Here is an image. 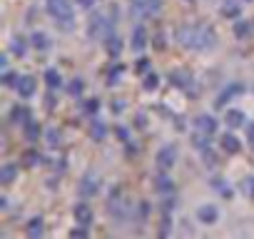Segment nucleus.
<instances>
[{
  "mask_svg": "<svg viewBox=\"0 0 254 239\" xmlns=\"http://www.w3.org/2000/svg\"><path fill=\"white\" fill-rule=\"evenodd\" d=\"M175 38H177V43H180L182 48L194 50V53H207V50H212L214 43H217L214 30H212L209 25H204V23H185V25L177 28Z\"/></svg>",
  "mask_w": 254,
  "mask_h": 239,
  "instance_id": "f257e3e1",
  "label": "nucleus"
},
{
  "mask_svg": "<svg viewBox=\"0 0 254 239\" xmlns=\"http://www.w3.org/2000/svg\"><path fill=\"white\" fill-rule=\"evenodd\" d=\"M115 23H117V8L112 5L110 13H92L90 23H87V35L92 40H107V35L115 33Z\"/></svg>",
  "mask_w": 254,
  "mask_h": 239,
  "instance_id": "f03ea898",
  "label": "nucleus"
},
{
  "mask_svg": "<svg viewBox=\"0 0 254 239\" xmlns=\"http://www.w3.org/2000/svg\"><path fill=\"white\" fill-rule=\"evenodd\" d=\"M48 13L53 15V20L60 30L75 28V10H72L70 0H48Z\"/></svg>",
  "mask_w": 254,
  "mask_h": 239,
  "instance_id": "7ed1b4c3",
  "label": "nucleus"
},
{
  "mask_svg": "<svg viewBox=\"0 0 254 239\" xmlns=\"http://www.w3.org/2000/svg\"><path fill=\"white\" fill-rule=\"evenodd\" d=\"M130 10L135 18H155L162 10V0H132Z\"/></svg>",
  "mask_w": 254,
  "mask_h": 239,
  "instance_id": "20e7f679",
  "label": "nucleus"
},
{
  "mask_svg": "<svg viewBox=\"0 0 254 239\" xmlns=\"http://www.w3.org/2000/svg\"><path fill=\"white\" fill-rule=\"evenodd\" d=\"M97 192H100V179H97V175H95V172H85L82 179H80L77 194H80L82 199H92Z\"/></svg>",
  "mask_w": 254,
  "mask_h": 239,
  "instance_id": "39448f33",
  "label": "nucleus"
},
{
  "mask_svg": "<svg viewBox=\"0 0 254 239\" xmlns=\"http://www.w3.org/2000/svg\"><path fill=\"white\" fill-rule=\"evenodd\" d=\"M107 209H110V214H112L115 222H125L127 217H130V204H127V199L117 197V192H115L112 199L107 202Z\"/></svg>",
  "mask_w": 254,
  "mask_h": 239,
  "instance_id": "423d86ee",
  "label": "nucleus"
},
{
  "mask_svg": "<svg viewBox=\"0 0 254 239\" xmlns=\"http://www.w3.org/2000/svg\"><path fill=\"white\" fill-rule=\"evenodd\" d=\"M157 170H165V172H170L172 167H175V162H177V150H175V145H165V147H160V152H157Z\"/></svg>",
  "mask_w": 254,
  "mask_h": 239,
  "instance_id": "0eeeda50",
  "label": "nucleus"
},
{
  "mask_svg": "<svg viewBox=\"0 0 254 239\" xmlns=\"http://www.w3.org/2000/svg\"><path fill=\"white\" fill-rule=\"evenodd\" d=\"M242 92H244V85H237V82H234V85H227V87H224V90L217 95L214 107H217V110H219V107H224V105H227L234 95H242Z\"/></svg>",
  "mask_w": 254,
  "mask_h": 239,
  "instance_id": "6e6552de",
  "label": "nucleus"
},
{
  "mask_svg": "<svg viewBox=\"0 0 254 239\" xmlns=\"http://www.w3.org/2000/svg\"><path fill=\"white\" fill-rule=\"evenodd\" d=\"M197 219H199L202 224H214V222L219 219V209H217L214 204H199V207H197Z\"/></svg>",
  "mask_w": 254,
  "mask_h": 239,
  "instance_id": "1a4fd4ad",
  "label": "nucleus"
},
{
  "mask_svg": "<svg viewBox=\"0 0 254 239\" xmlns=\"http://www.w3.org/2000/svg\"><path fill=\"white\" fill-rule=\"evenodd\" d=\"M194 127H197V130H202V132H207V135H214V132H217V127H219V122H217V120H214L212 115H197Z\"/></svg>",
  "mask_w": 254,
  "mask_h": 239,
  "instance_id": "9d476101",
  "label": "nucleus"
},
{
  "mask_svg": "<svg viewBox=\"0 0 254 239\" xmlns=\"http://www.w3.org/2000/svg\"><path fill=\"white\" fill-rule=\"evenodd\" d=\"M15 90H18V95H20L23 100H28V97H33V95H35V80H33L30 75H23V77L18 80Z\"/></svg>",
  "mask_w": 254,
  "mask_h": 239,
  "instance_id": "9b49d317",
  "label": "nucleus"
},
{
  "mask_svg": "<svg viewBox=\"0 0 254 239\" xmlns=\"http://www.w3.org/2000/svg\"><path fill=\"white\" fill-rule=\"evenodd\" d=\"M219 147H222L227 155H237V152L242 150V142H239L232 132H227V135H222V137H219Z\"/></svg>",
  "mask_w": 254,
  "mask_h": 239,
  "instance_id": "f8f14e48",
  "label": "nucleus"
},
{
  "mask_svg": "<svg viewBox=\"0 0 254 239\" xmlns=\"http://www.w3.org/2000/svg\"><path fill=\"white\" fill-rule=\"evenodd\" d=\"M10 120L15 125H28L30 120H33V115H30V110L25 107V105H15L13 110H10Z\"/></svg>",
  "mask_w": 254,
  "mask_h": 239,
  "instance_id": "ddd939ff",
  "label": "nucleus"
},
{
  "mask_svg": "<svg viewBox=\"0 0 254 239\" xmlns=\"http://www.w3.org/2000/svg\"><path fill=\"white\" fill-rule=\"evenodd\" d=\"M219 13H222L224 18H229V20H239V15H242V5H239V0H224Z\"/></svg>",
  "mask_w": 254,
  "mask_h": 239,
  "instance_id": "4468645a",
  "label": "nucleus"
},
{
  "mask_svg": "<svg viewBox=\"0 0 254 239\" xmlns=\"http://www.w3.org/2000/svg\"><path fill=\"white\" fill-rule=\"evenodd\" d=\"M170 82H172L175 87L187 90V87L192 85V75H190L187 70H172V72H170Z\"/></svg>",
  "mask_w": 254,
  "mask_h": 239,
  "instance_id": "2eb2a0df",
  "label": "nucleus"
},
{
  "mask_svg": "<svg viewBox=\"0 0 254 239\" xmlns=\"http://www.w3.org/2000/svg\"><path fill=\"white\" fill-rule=\"evenodd\" d=\"M145 45H147V30H145V25H137L132 30V50L135 53H142Z\"/></svg>",
  "mask_w": 254,
  "mask_h": 239,
  "instance_id": "dca6fc26",
  "label": "nucleus"
},
{
  "mask_svg": "<svg viewBox=\"0 0 254 239\" xmlns=\"http://www.w3.org/2000/svg\"><path fill=\"white\" fill-rule=\"evenodd\" d=\"M155 187H157V192H160V194H172V192H175V182L170 179V175H167L165 170H160Z\"/></svg>",
  "mask_w": 254,
  "mask_h": 239,
  "instance_id": "f3484780",
  "label": "nucleus"
},
{
  "mask_svg": "<svg viewBox=\"0 0 254 239\" xmlns=\"http://www.w3.org/2000/svg\"><path fill=\"white\" fill-rule=\"evenodd\" d=\"M75 219H77V224H85V227L92 222V209H90L87 202H77L75 204Z\"/></svg>",
  "mask_w": 254,
  "mask_h": 239,
  "instance_id": "a211bd4d",
  "label": "nucleus"
},
{
  "mask_svg": "<svg viewBox=\"0 0 254 239\" xmlns=\"http://www.w3.org/2000/svg\"><path fill=\"white\" fill-rule=\"evenodd\" d=\"M15 177H18V165L5 162L3 167H0V182H3V184H13Z\"/></svg>",
  "mask_w": 254,
  "mask_h": 239,
  "instance_id": "6ab92c4d",
  "label": "nucleus"
},
{
  "mask_svg": "<svg viewBox=\"0 0 254 239\" xmlns=\"http://www.w3.org/2000/svg\"><path fill=\"white\" fill-rule=\"evenodd\" d=\"M105 50H107V55L110 58H120V53H122V40L112 33V35H107V40H105Z\"/></svg>",
  "mask_w": 254,
  "mask_h": 239,
  "instance_id": "aec40b11",
  "label": "nucleus"
},
{
  "mask_svg": "<svg viewBox=\"0 0 254 239\" xmlns=\"http://www.w3.org/2000/svg\"><path fill=\"white\" fill-rule=\"evenodd\" d=\"M25 229H28V237H30V239H40L43 232H45V227H43V217H30Z\"/></svg>",
  "mask_w": 254,
  "mask_h": 239,
  "instance_id": "412c9836",
  "label": "nucleus"
},
{
  "mask_svg": "<svg viewBox=\"0 0 254 239\" xmlns=\"http://www.w3.org/2000/svg\"><path fill=\"white\" fill-rule=\"evenodd\" d=\"M90 137L95 140V142H102L105 137H107V125L102 122V120H92V125H90Z\"/></svg>",
  "mask_w": 254,
  "mask_h": 239,
  "instance_id": "4be33fe9",
  "label": "nucleus"
},
{
  "mask_svg": "<svg viewBox=\"0 0 254 239\" xmlns=\"http://www.w3.org/2000/svg\"><path fill=\"white\" fill-rule=\"evenodd\" d=\"M30 45L38 50V53H48L50 50V38L45 35V33H33V38H30Z\"/></svg>",
  "mask_w": 254,
  "mask_h": 239,
  "instance_id": "5701e85b",
  "label": "nucleus"
},
{
  "mask_svg": "<svg viewBox=\"0 0 254 239\" xmlns=\"http://www.w3.org/2000/svg\"><path fill=\"white\" fill-rule=\"evenodd\" d=\"M224 122H227V127H242L244 125V112L242 110H229L227 115H224Z\"/></svg>",
  "mask_w": 254,
  "mask_h": 239,
  "instance_id": "b1692460",
  "label": "nucleus"
},
{
  "mask_svg": "<svg viewBox=\"0 0 254 239\" xmlns=\"http://www.w3.org/2000/svg\"><path fill=\"white\" fill-rule=\"evenodd\" d=\"M28 48H30V43L25 38H13L10 40V53L18 55V58H25L28 55Z\"/></svg>",
  "mask_w": 254,
  "mask_h": 239,
  "instance_id": "393cba45",
  "label": "nucleus"
},
{
  "mask_svg": "<svg viewBox=\"0 0 254 239\" xmlns=\"http://www.w3.org/2000/svg\"><path fill=\"white\" fill-rule=\"evenodd\" d=\"M122 72H125V65H122V62H112V65H110V70H107V85H110V87H115V85L120 82Z\"/></svg>",
  "mask_w": 254,
  "mask_h": 239,
  "instance_id": "a878e982",
  "label": "nucleus"
},
{
  "mask_svg": "<svg viewBox=\"0 0 254 239\" xmlns=\"http://www.w3.org/2000/svg\"><path fill=\"white\" fill-rule=\"evenodd\" d=\"M45 85H48L50 90H58V87L63 85V75H60V70L48 67V70H45Z\"/></svg>",
  "mask_w": 254,
  "mask_h": 239,
  "instance_id": "bb28decb",
  "label": "nucleus"
},
{
  "mask_svg": "<svg viewBox=\"0 0 254 239\" xmlns=\"http://www.w3.org/2000/svg\"><path fill=\"white\" fill-rule=\"evenodd\" d=\"M252 28H254V25H249L247 20H237L232 30H234V38H237V40H247V38L252 35Z\"/></svg>",
  "mask_w": 254,
  "mask_h": 239,
  "instance_id": "cd10ccee",
  "label": "nucleus"
},
{
  "mask_svg": "<svg viewBox=\"0 0 254 239\" xmlns=\"http://www.w3.org/2000/svg\"><path fill=\"white\" fill-rule=\"evenodd\" d=\"M23 132H25V140L28 142H38L40 140V125L35 122V120H30L28 125H23Z\"/></svg>",
  "mask_w": 254,
  "mask_h": 239,
  "instance_id": "c85d7f7f",
  "label": "nucleus"
},
{
  "mask_svg": "<svg viewBox=\"0 0 254 239\" xmlns=\"http://www.w3.org/2000/svg\"><path fill=\"white\" fill-rule=\"evenodd\" d=\"M192 145L199 150V152H207V150H212V142H209V135L207 132H202V130H197V135H194V140H192Z\"/></svg>",
  "mask_w": 254,
  "mask_h": 239,
  "instance_id": "c756f323",
  "label": "nucleus"
},
{
  "mask_svg": "<svg viewBox=\"0 0 254 239\" xmlns=\"http://www.w3.org/2000/svg\"><path fill=\"white\" fill-rule=\"evenodd\" d=\"M45 142H48L50 147H58V145H60V130H58V127H48V130H45Z\"/></svg>",
  "mask_w": 254,
  "mask_h": 239,
  "instance_id": "7c9ffc66",
  "label": "nucleus"
},
{
  "mask_svg": "<svg viewBox=\"0 0 254 239\" xmlns=\"http://www.w3.org/2000/svg\"><path fill=\"white\" fill-rule=\"evenodd\" d=\"M67 92H70L72 97H80V95L85 92V82H82L80 77H75V80H72V82L67 85Z\"/></svg>",
  "mask_w": 254,
  "mask_h": 239,
  "instance_id": "2f4dec72",
  "label": "nucleus"
},
{
  "mask_svg": "<svg viewBox=\"0 0 254 239\" xmlns=\"http://www.w3.org/2000/svg\"><path fill=\"white\" fill-rule=\"evenodd\" d=\"M142 85H145V90H150V92H152V90H157V85H160V77H157V75H152V72H147Z\"/></svg>",
  "mask_w": 254,
  "mask_h": 239,
  "instance_id": "473e14b6",
  "label": "nucleus"
},
{
  "mask_svg": "<svg viewBox=\"0 0 254 239\" xmlns=\"http://www.w3.org/2000/svg\"><path fill=\"white\" fill-rule=\"evenodd\" d=\"M18 80H20V77H15V72L3 70V85H5V87H15V85H18Z\"/></svg>",
  "mask_w": 254,
  "mask_h": 239,
  "instance_id": "72a5a7b5",
  "label": "nucleus"
},
{
  "mask_svg": "<svg viewBox=\"0 0 254 239\" xmlns=\"http://www.w3.org/2000/svg\"><path fill=\"white\" fill-rule=\"evenodd\" d=\"M82 110H85L87 115H97V110H100V100H85V102H82Z\"/></svg>",
  "mask_w": 254,
  "mask_h": 239,
  "instance_id": "f704fd0d",
  "label": "nucleus"
},
{
  "mask_svg": "<svg viewBox=\"0 0 254 239\" xmlns=\"http://www.w3.org/2000/svg\"><path fill=\"white\" fill-rule=\"evenodd\" d=\"M25 160H28V165H40V162H48L45 157H40V152H35V150H28L25 152Z\"/></svg>",
  "mask_w": 254,
  "mask_h": 239,
  "instance_id": "c9c22d12",
  "label": "nucleus"
},
{
  "mask_svg": "<svg viewBox=\"0 0 254 239\" xmlns=\"http://www.w3.org/2000/svg\"><path fill=\"white\" fill-rule=\"evenodd\" d=\"M242 192H244L249 199H254V177H247V179L242 182Z\"/></svg>",
  "mask_w": 254,
  "mask_h": 239,
  "instance_id": "e433bc0d",
  "label": "nucleus"
},
{
  "mask_svg": "<svg viewBox=\"0 0 254 239\" xmlns=\"http://www.w3.org/2000/svg\"><path fill=\"white\" fill-rule=\"evenodd\" d=\"M135 67H137V72H140V75H147V72H150V60H147V58H140Z\"/></svg>",
  "mask_w": 254,
  "mask_h": 239,
  "instance_id": "4c0bfd02",
  "label": "nucleus"
},
{
  "mask_svg": "<svg viewBox=\"0 0 254 239\" xmlns=\"http://www.w3.org/2000/svg\"><path fill=\"white\" fill-rule=\"evenodd\" d=\"M212 187H214V189H217V192H222V194H224V197H232V189H229V187H227V184H224V182H222V179H219V182H217V179H214V182H212Z\"/></svg>",
  "mask_w": 254,
  "mask_h": 239,
  "instance_id": "58836bf2",
  "label": "nucleus"
},
{
  "mask_svg": "<svg viewBox=\"0 0 254 239\" xmlns=\"http://www.w3.org/2000/svg\"><path fill=\"white\" fill-rule=\"evenodd\" d=\"M117 137H120V142H130V130H127V127H122V125H117Z\"/></svg>",
  "mask_w": 254,
  "mask_h": 239,
  "instance_id": "ea45409f",
  "label": "nucleus"
},
{
  "mask_svg": "<svg viewBox=\"0 0 254 239\" xmlns=\"http://www.w3.org/2000/svg\"><path fill=\"white\" fill-rule=\"evenodd\" d=\"M70 237H80V239H85V237H87V227H85V224L75 227V229L70 232Z\"/></svg>",
  "mask_w": 254,
  "mask_h": 239,
  "instance_id": "a19ab883",
  "label": "nucleus"
},
{
  "mask_svg": "<svg viewBox=\"0 0 254 239\" xmlns=\"http://www.w3.org/2000/svg\"><path fill=\"white\" fill-rule=\"evenodd\" d=\"M155 48H157V50H162V48H165V35H162V33H157V35H155Z\"/></svg>",
  "mask_w": 254,
  "mask_h": 239,
  "instance_id": "79ce46f5",
  "label": "nucleus"
},
{
  "mask_svg": "<svg viewBox=\"0 0 254 239\" xmlns=\"http://www.w3.org/2000/svg\"><path fill=\"white\" fill-rule=\"evenodd\" d=\"M77 5H80V8H85V10H90V8L95 5V0H77Z\"/></svg>",
  "mask_w": 254,
  "mask_h": 239,
  "instance_id": "37998d69",
  "label": "nucleus"
},
{
  "mask_svg": "<svg viewBox=\"0 0 254 239\" xmlns=\"http://www.w3.org/2000/svg\"><path fill=\"white\" fill-rule=\"evenodd\" d=\"M112 110H115V112H122V110H125V102H115Z\"/></svg>",
  "mask_w": 254,
  "mask_h": 239,
  "instance_id": "c03bdc74",
  "label": "nucleus"
},
{
  "mask_svg": "<svg viewBox=\"0 0 254 239\" xmlns=\"http://www.w3.org/2000/svg\"><path fill=\"white\" fill-rule=\"evenodd\" d=\"M247 132H249V140H252V145H254V125H249Z\"/></svg>",
  "mask_w": 254,
  "mask_h": 239,
  "instance_id": "a18cd8bd",
  "label": "nucleus"
},
{
  "mask_svg": "<svg viewBox=\"0 0 254 239\" xmlns=\"http://www.w3.org/2000/svg\"><path fill=\"white\" fill-rule=\"evenodd\" d=\"M247 3H252V0H247Z\"/></svg>",
  "mask_w": 254,
  "mask_h": 239,
  "instance_id": "49530a36",
  "label": "nucleus"
},
{
  "mask_svg": "<svg viewBox=\"0 0 254 239\" xmlns=\"http://www.w3.org/2000/svg\"><path fill=\"white\" fill-rule=\"evenodd\" d=\"M190 3H194V0H190Z\"/></svg>",
  "mask_w": 254,
  "mask_h": 239,
  "instance_id": "de8ad7c7",
  "label": "nucleus"
}]
</instances>
